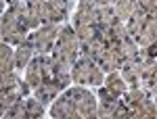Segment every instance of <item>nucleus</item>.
Wrapping results in <instances>:
<instances>
[{
    "label": "nucleus",
    "mask_w": 157,
    "mask_h": 119,
    "mask_svg": "<svg viewBox=\"0 0 157 119\" xmlns=\"http://www.w3.org/2000/svg\"><path fill=\"white\" fill-rule=\"evenodd\" d=\"M27 109H29V113H34V115H42V105L36 102V100H27Z\"/></svg>",
    "instance_id": "nucleus-1"
},
{
    "label": "nucleus",
    "mask_w": 157,
    "mask_h": 119,
    "mask_svg": "<svg viewBox=\"0 0 157 119\" xmlns=\"http://www.w3.org/2000/svg\"><path fill=\"white\" fill-rule=\"evenodd\" d=\"M27 59H29V46H25V48L19 50V61H17V63H19V65H25Z\"/></svg>",
    "instance_id": "nucleus-2"
}]
</instances>
